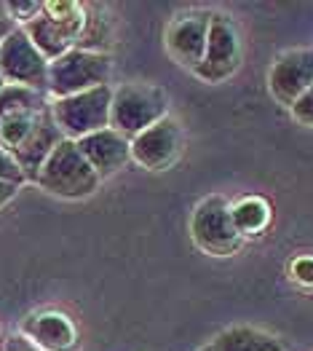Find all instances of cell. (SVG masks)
<instances>
[{
  "label": "cell",
  "instance_id": "cell-24",
  "mask_svg": "<svg viewBox=\"0 0 313 351\" xmlns=\"http://www.w3.org/2000/svg\"><path fill=\"white\" fill-rule=\"evenodd\" d=\"M19 193V185L16 182H8V180H0V206H5L14 196Z\"/></svg>",
  "mask_w": 313,
  "mask_h": 351
},
{
  "label": "cell",
  "instance_id": "cell-19",
  "mask_svg": "<svg viewBox=\"0 0 313 351\" xmlns=\"http://www.w3.org/2000/svg\"><path fill=\"white\" fill-rule=\"evenodd\" d=\"M0 180H8V182H16V185H22L27 177L25 172L19 169V164L14 161V156L5 150V147L0 145Z\"/></svg>",
  "mask_w": 313,
  "mask_h": 351
},
{
  "label": "cell",
  "instance_id": "cell-15",
  "mask_svg": "<svg viewBox=\"0 0 313 351\" xmlns=\"http://www.w3.org/2000/svg\"><path fill=\"white\" fill-rule=\"evenodd\" d=\"M214 351H284V346L255 327H230L223 330L214 341H212Z\"/></svg>",
  "mask_w": 313,
  "mask_h": 351
},
{
  "label": "cell",
  "instance_id": "cell-17",
  "mask_svg": "<svg viewBox=\"0 0 313 351\" xmlns=\"http://www.w3.org/2000/svg\"><path fill=\"white\" fill-rule=\"evenodd\" d=\"M51 102L46 99V94L40 91H32L25 86H5L0 88V123L8 121V118L19 116V113H27V110H43L49 108Z\"/></svg>",
  "mask_w": 313,
  "mask_h": 351
},
{
  "label": "cell",
  "instance_id": "cell-4",
  "mask_svg": "<svg viewBox=\"0 0 313 351\" xmlns=\"http://www.w3.org/2000/svg\"><path fill=\"white\" fill-rule=\"evenodd\" d=\"M113 73V59L105 51H88V49H70L49 64V94L54 99L84 94L88 88L108 86Z\"/></svg>",
  "mask_w": 313,
  "mask_h": 351
},
{
  "label": "cell",
  "instance_id": "cell-18",
  "mask_svg": "<svg viewBox=\"0 0 313 351\" xmlns=\"http://www.w3.org/2000/svg\"><path fill=\"white\" fill-rule=\"evenodd\" d=\"M5 8H8V16L16 22V27H25L43 11V3L40 0H5Z\"/></svg>",
  "mask_w": 313,
  "mask_h": 351
},
{
  "label": "cell",
  "instance_id": "cell-8",
  "mask_svg": "<svg viewBox=\"0 0 313 351\" xmlns=\"http://www.w3.org/2000/svg\"><path fill=\"white\" fill-rule=\"evenodd\" d=\"M238 64H241V38H238L236 22L225 14H212L206 51L193 73L203 84H220L238 70Z\"/></svg>",
  "mask_w": 313,
  "mask_h": 351
},
{
  "label": "cell",
  "instance_id": "cell-5",
  "mask_svg": "<svg viewBox=\"0 0 313 351\" xmlns=\"http://www.w3.org/2000/svg\"><path fill=\"white\" fill-rule=\"evenodd\" d=\"M110 108H113V88L97 86L84 94L62 97L51 102L54 121L67 140H84L94 132H102L110 126Z\"/></svg>",
  "mask_w": 313,
  "mask_h": 351
},
{
  "label": "cell",
  "instance_id": "cell-14",
  "mask_svg": "<svg viewBox=\"0 0 313 351\" xmlns=\"http://www.w3.org/2000/svg\"><path fill=\"white\" fill-rule=\"evenodd\" d=\"M62 140H67V137L62 134V129H59L57 121H54V113H51V108H49V110L40 113V118H38L35 129L29 132L27 140L16 147L11 156H14V161L19 164V169L25 172V177L35 182L40 167L46 164V158L54 153V147H57Z\"/></svg>",
  "mask_w": 313,
  "mask_h": 351
},
{
  "label": "cell",
  "instance_id": "cell-23",
  "mask_svg": "<svg viewBox=\"0 0 313 351\" xmlns=\"http://www.w3.org/2000/svg\"><path fill=\"white\" fill-rule=\"evenodd\" d=\"M5 351H40V349H35L25 335H11V338L5 341Z\"/></svg>",
  "mask_w": 313,
  "mask_h": 351
},
{
  "label": "cell",
  "instance_id": "cell-26",
  "mask_svg": "<svg viewBox=\"0 0 313 351\" xmlns=\"http://www.w3.org/2000/svg\"><path fill=\"white\" fill-rule=\"evenodd\" d=\"M199 351H214V349H212V346H206V349H199Z\"/></svg>",
  "mask_w": 313,
  "mask_h": 351
},
{
  "label": "cell",
  "instance_id": "cell-13",
  "mask_svg": "<svg viewBox=\"0 0 313 351\" xmlns=\"http://www.w3.org/2000/svg\"><path fill=\"white\" fill-rule=\"evenodd\" d=\"M78 147L84 153V158L88 161V167L97 172L99 180L113 177L115 172H121L129 161H132V140L118 134L115 129H102L94 132L84 140H78Z\"/></svg>",
  "mask_w": 313,
  "mask_h": 351
},
{
  "label": "cell",
  "instance_id": "cell-3",
  "mask_svg": "<svg viewBox=\"0 0 313 351\" xmlns=\"http://www.w3.org/2000/svg\"><path fill=\"white\" fill-rule=\"evenodd\" d=\"M166 110H169V99H166L164 88L153 86V84H140V81L123 84V86L113 88L110 129L134 140L145 129H150L153 123L166 118Z\"/></svg>",
  "mask_w": 313,
  "mask_h": 351
},
{
  "label": "cell",
  "instance_id": "cell-22",
  "mask_svg": "<svg viewBox=\"0 0 313 351\" xmlns=\"http://www.w3.org/2000/svg\"><path fill=\"white\" fill-rule=\"evenodd\" d=\"M16 29V22L8 16V8H5V0H0V40L8 38L11 32Z\"/></svg>",
  "mask_w": 313,
  "mask_h": 351
},
{
  "label": "cell",
  "instance_id": "cell-9",
  "mask_svg": "<svg viewBox=\"0 0 313 351\" xmlns=\"http://www.w3.org/2000/svg\"><path fill=\"white\" fill-rule=\"evenodd\" d=\"M179 147H182L179 123L166 116L132 140V161L140 164L142 169L161 172V169H169L177 161Z\"/></svg>",
  "mask_w": 313,
  "mask_h": 351
},
{
  "label": "cell",
  "instance_id": "cell-1",
  "mask_svg": "<svg viewBox=\"0 0 313 351\" xmlns=\"http://www.w3.org/2000/svg\"><path fill=\"white\" fill-rule=\"evenodd\" d=\"M88 11L84 3L75 0H43V11L25 25L29 40L38 46V51L49 62L75 49L84 38Z\"/></svg>",
  "mask_w": 313,
  "mask_h": 351
},
{
  "label": "cell",
  "instance_id": "cell-10",
  "mask_svg": "<svg viewBox=\"0 0 313 351\" xmlns=\"http://www.w3.org/2000/svg\"><path fill=\"white\" fill-rule=\"evenodd\" d=\"M209 27H212V14L209 11H188L171 19L166 27V51L174 62H179L182 67L196 70L206 51V40H209Z\"/></svg>",
  "mask_w": 313,
  "mask_h": 351
},
{
  "label": "cell",
  "instance_id": "cell-21",
  "mask_svg": "<svg viewBox=\"0 0 313 351\" xmlns=\"http://www.w3.org/2000/svg\"><path fill=\"white\" fill-rule=\"evenodd\" d=\"M292 279L303 287H313V258L311 255H303V258H295L292 261Z\"/></svg>",
  "mask_w": 313,
  "mask_h": 351
},
{
  "label": "cell",
  "instance_id": "cell-6",
  "mask_svg": "<svg viewBox=\"0 0 313 351\" xmlns=\"http://www.w3.org/2000/svg\"><path fill=\"white\" fill-rule=\"evenodd\" d=\"M49 59L38 51L22 27L0 40V75L8 86H25L46 94L49 91Z\"/></svg>",
  "mask_w": 313,
  "mask_h": 351
},
{
  "label": "cell",
  "instance_id": "cell-25",
  "mask_svg": "<svg viewBox=\"0 0 313 351\" xmlns=\"http://www.w3.org/2000/svg\"><path fill=\"white\" fill-rule=\"evenodd\" d=\"M3 86H5V81H3V75H0V88H3Z\"/></svg>",
  "mask_w": 313,
  "mask_h": 351
},
{
  "label": "cell",
  "instance_id": "cell-16",
  "mask_svg": "<svg viewBox=\"0 0 313 351\" xmlns=\"http://www.w3.org/2000/svg\"><path fill=\"white\" fill-rule=\"evenodd\" d=\"M233 226L241 236H257L262 234L271 223V204L260 196H244L236 204H230Z\"/></svg>",
  "mask_w": 313,
  "mask_h": 351
},
{
  "label": "cell",
  "instance_id": "cell-20",
  "mask_svg": "<svg viewBox=\"0 0 313 351\" xmlns=\"http://www.w3.org/2000/svg\"><path fill=\"white\" fill-rule=\"evenodd\" d=\"M292 110V116L297 123H303V126H313V86L289 108Z\"/></svg>",
  "mask_w": 313,
  "mask_h": 351
},
{
  "label": "cell",
  "instance_id": "cell-12",
  "mask_svg": "<svg viewBox=\"0 0 313 351\" xmlns=\"http://www.w3.org/2000/svg\"><path fill=\"white\" fill-rule=\"evenodd\" d=\"M22 335L40 351H75L78 346V330L73 319L54 308L29 314L22 322Z\"/></svg>",
  "mask_w": 313,
  "mask_h": 351
},
{
  "label": "cell",
  "instance_id": "cell-2",
  "mask_svg": "<svg viewBox=\"0 0 313 351\" xmlns=\"http://www.w3.org/2000/svg\"><path fill=\"white\" fill-rule=\"evenodd\" d=\"M35 182L59 199H86L99 188V177L88 167L75 140H62L46 158Z\"/></svg>",
  "mask_w": 313,
  "mask_h": 351
},
{
  "label": "cell",
  "instance_id": "cell-11",
  "mask_svg": "<svg viewBox=\"0 0 313 351\" xmlns=\"http://www.w3.org/2000/svg\"><path fill=\"white\" fill-rule=\"evenodd\" d=\"M313 86V51L292 49L273 62L268 73V88L276 102L292 108Z\"/></svg>",
  "mask_w": 313,
  "mask_h": 351
},
{
  "label": "cell",
  "instance_id": "cell-7",
  "mask_svg": "<svg viewBox=\"0 0 313 351\" xmlns=\"http://www.w3.org/2000/svg\"><path fill=\"white\" fill-rule=\"evenodd\" d=\"M190 236L199 244V250H203L206 255H217V258L233 255L244 241V236L233 226L230 204L223 196H206L193 209Z\"/></svg>",
  "mask_w": 313,
  "mask_h": 351
}]
</instances>
